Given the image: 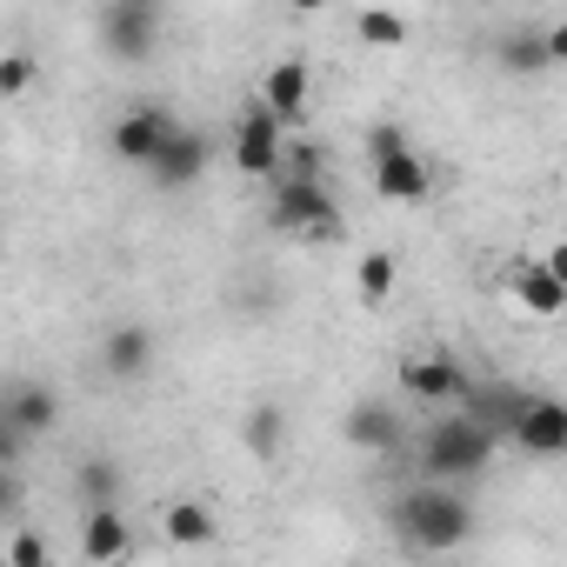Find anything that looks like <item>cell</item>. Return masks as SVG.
Instances as JSON below:
<instances>
[{
  "label": "cell",
  "mask_w": 567,
  "mask_h": 567,
  "mask_svg": "<svg viewBox=\"0 0 567 567\" xmlns=\"http://www.w3.org/2000/svg\"><path fill=\"white\" fill-rule=\"evenodd\" d=\"M174 127H181V121H174L161 101H134V107L114 121V134H107V141H114V154H121L127 167H141V174H147V167L161 161V147L174 141Z\"/></svg>",
  "instance_id": "8"
},
{
  "label": "cell",
  "mask_w": 567,
  "mask_h": 567,
  "mask_svg": "<svg viewBox=\"0 0 567 567\" xmlns=\"http://www.w3.org/2000/svg\"><path fill=\"white\" fill-rule=\"evenodd\" d=\"M267 220L295 240H334L341 234V200L328 194V181H274Z\"/></svg>",
  "instance_id": "4"
},
{
  "label": "cell",
  "mask_w": 567,
  "mask_h": 567,
  "mask_svg": "<svg viewBox=\"0 0 567 567\" xmlns=\"http://www.w3.org/2000/svg\"><path fill=\"white\" fill-rule=\"evenodd\" d=\"M507 295H514L534 321H560V315H567V288L554 280L547 260H514V267H507Z\"/></svg>",
  "instance_id": "15"
},
{
  "label": "cell",
  "mask_w": 567,
  "mask_h": 567,
  "mask_svg": "<svg viewBox=\"0 0 567 567\" xmlns=\"http://www.w3.org/2000/svg\"><path fill=\"white\" fill-rule=\"evenodd\" d=\"M127 547H134V527H127L121 507H87V514H81V554H87L94 567L121 560Z\"/></svg>",
  "instance_id": "18"
},
{
  "label": "cell",
  "mask_w": 567,
  "mask_h": 567,
  "mask_svg": "<svg viewBox=\"0 0 567 567\" xmlns=\"http://www.w3.org/2000/svg\"><path fill=\"white\" fill-rule=\"evenodd\" d=\"M94 28H101V48L134 68V61H147L154 41H161V8H154V0H107Z\"/></svg>",
  "instance_id": "6"
},
{
  "label": "cell",
  "mask_w": 567,
  "mask_h": 567,
  "mask_svg": "<svg viewBox=\"0 0 567 567\" xmlns=\"http://www.w3.org/2000/svg\"><path fill=\"white\" fill-rule=\"evenodd\" d=\"M34 54H0V101H21L28 87H34Z\"/></svg>",
  "instance_id": "23"
},
{
  "label": "cell",
  "mask_w": 567,
  "mask_h": 567,
  "mask_svg": "<svg viewBox=\"0 0 567 567\" xmlns=\"http://www.w3.org/2000/svg\"><path fill=\"white\" fill-rule=\"evenodd\" d=\"M547 61H554V68H567V14H560V21H547Z\"/></svg>",
  "instance_id": "26"
},
{
  "label": "cell",
  "mask_w": 567,
  "mask_h": 567,
  "mask_svg": "<svg viewBox=\"0 0 567 567\" xmlns=\"http://www.w3.org/2000/svg\"><path fill=\"white\" fill-rule=\"evenodd\" d=\"M214 534H220V520H214L207 501H167V507H161V540H167V547L194 554V547H214Z\"/></svg>",
  "instance_id": "17"
},
{
  "label": "cell",
  "mask_w": 567,
  "mask_h": 567,
  "mask_svg": "<svg viewBox=\"0 0 567 567\" xmlns=\"http://www.w3.org/2000/svg\"><path fill=\"white\" fill-rule=\"evenodd\" d=\"M280 181H321V147H315V141H288Z\"/></svg>",
  "instance_id": "25"
},
{
  "label": "cell",
  "mask_w": 567,
  "mask_h": 567,
  "mask_svg": "<svg viewBox=\"0 0 567 567\" xmlns=\"http://www.w3.org/2000/svg\"><path fill=\"white\" fill-rule=\"evenodd\" d=\"M540 260H547V267H554V280H560V288H567V240H554V247H547V254H540Z\"/></svg>",
  "instance_id": "27"
},
{
  "label": "cell",
  "mask_w": 567,
  "mask_h": 567,
  "mask_svg": "<svg viewBox=\"0 0 567 567\" xmlns=\"http://www.w3.org/2000/svg\"><path fill=\"white\" fill-rule=\"evenodd\" d=\"M514 447L534 461H560L567 454V401L560 394H527L520 421H514Z\"/></svg>",
  "instance_id": "11"
},
{
  "label": "cell",
  "mask_w": 567,
  "mask_h": 567,
  "mask_svg": "<svg viewBox=\"0 0 567 567\" xmlns=\"http://www.w3.org/2000/svg\"><path fill=\"white\" fill-rule=\"evenodd\" d=\"M494 434L467 414V408H447V414H434L421 434H414V454H421V481H447V487H461V481H474V474H487V461H494Z\"/></svg>",
  "instance_id": "2"
},
{
  "label": "cell",
  "mask_w": 567,
  "mask_h": 567,
  "mask_svg": "<svg viewBox=\"0 0 567 567\" xmlns=\"http://www.w3.org/2000/svg\"><path fill=\"white\" fill-rule=\"evenodd\" d=\"M354 295H361L368 308H381V301L394 295V254H368V260L354 267Z\"/></svg>",
  "instance_id": "20"
},
{
  "label": "cell",
  "mask_w": 567,
  "mask_h": 567,
  "mask_svg": "<svg viewBox=\"0 0 567 567\" xmlns=\"http://www.w3.org/2000/svg\"><path fill=\"white\" fill-rule=\"evenodd\" d=\"M388 527L408 554H461L474 540V501L447 481H414L408 494H394Z\"/></svg>",
  "instance_id": "1"
},
{
  "label": "cell",
  "mask_w": 567,
  "mask_h": 567,
  "mask_svg": "<svg viewBox=\"0 0 567 567\" xmlns=\"http://www.w3.org/2000/svg\"><path fill=\"white\" fill-rule=\"evenodd\" d=\"M101 374H107L114 388H141V381L154 374V334H147L141 321H114V328L101 334Z\"/></svg>",
  "instance_id": "10"
},
{
  "label": "cell",
  "mask_w": 567,
  "mask_h": 567,
  "mask_svg": "<svg viewBox=\"0 0 567 567\" xmlns=\"http://www.w3.org/2000/svg\"><path fill=\"white\" fill-rule=\"evenodd\" d=\"M494 68L501 74H547V21H507L494 34Z\"/></svg>",
  "instance_id": "16"
},
{
  "label": "cell",
  "mask_w": 567,
  "mask_h": 567,
  "mask_svg": "<svg viewBox=\"0 0 567 567\" xmlns=\"http://www.w3.org/2000/svg\"><path fill=\"white\" fill-rule=\"evenodd\" d=\"M207 161H214V147H207V134H200V127H187V121H181V127H174V141H167V147H161V161H154V167H147V181H154V187H167V194H174V187H194V181H200V174H207Z\"/></svg>",
  "instance_id": "13"
},
{
  "label": "cell",
  "mask_w": 567,
  "mask_h": 567,
  "mask_svg": "<svg viewBox=\"0 0 567 567\" xmlns=\"http://www.w3.org/2000/svg\"><path fill=\"white\" fill-rule=\"evenodd\" d=\"M354 34H361L368 48H401V41H408V21L388 14V8H368V14H354Z\"/></svg>",
  "instance_id": "22"
},
{
  "label": "cell",
  "mask_w": 567,
  "mask_h": 567,
  "mask_svg": "<svg viewBox=\"0 0 567 567\" xmlns=\"http://www.w3.org/2000/svg\"><path fill=\"white\" fill-rule=\"evenodd\" d=\"M280 161H288V134H280V121L260 101H247L234 121V167L247 181H280Z\"/></svg>",
  "instance_id": "5"
},
{
  "label": "cell",
  "mask_w": 567,
  "mask_h": 567,
  "mask_svg": "<svg viewBox=\"0 0 567 567\" xmlns=\"http://www.w3.org/2000/svg\"><path fill=\"white\" fill-rule=\"evenodd\" d=\"M240 441H247V454H254V461H274L280 447H288V414H280L274 401L247 408V427H240Z\"/></svg>",
  "instance_id": "19"
},
{
  "label": "cell",
  "mask_w": 567,
  "mask_h": 567,
  "mask_svg": "<svg viewBox=\"0 0 567 567\" xmlns=\"http://www.w3.org/2000/svg\"><path fill=\"white\" fill-rule=\"evenodd\" d=\"M368 174H374V194L394 200V207H414V200L434 194L427 154H414V141H408L394 121H374V127H368Z\"/></svg>",
  "instance_id": "3"
},
{
  "label": "cell",
  "mask_w": 567,
  "mask_h": 567,
  "mask_svg": "<svg viewBox=\"0 0 567 567\" xmlns=\"http://www.w3.org/2000/svg\"><path fill=\"white\" fill-rule=\"evenodd\" d=\"M74 481H81V501H87V507H114V494H121V467H114V461H101V454H94V461H81V474H74Z\"/></svg>",
  "instance_id": "21"
},
{
  "label": "cell",
  "mask_w": 567,
  "mask_h": 567,
  "mask_svg": "<svg viewBox=\"0 0 567 567\" xmlns=\"http://www.w3.org/2000/svg\"><path fill=\"white\" fill-rule=\"evenodd\" d=\"M467 388L474 381L454 354H408L401 361V394H414L427 408H454V401H467Z\"/></svg>",
  "instance_id": "9"
},
{
  "label": "cell",
  "mask_w": 567,
  "mask_h": 567,
  "mask_svg": "<svg viewBox=\"0 0 567 567\" xmlns=\"http://www.w3.org/2000/svg\"><path fill=\"white\" fill-rule=\"evenodd\" d=\"M341 441L361 447V454H394V447L408 441V421H401V408H388V401H354V408L341 414Z\"/></svg>",
  "instance_id": "12"
},
{
  "label": "cell",
  "mask_w": 567,
  "mask_h": 567,
  "mask_svg": "<svg viewBox=\"0 0 567 567\" xmlns=\"http://www.w3.org/2000/svg\"><path fill=\"white\" fill-rule=\"evenodd\" d=\"M61 421V394L41 381H8L0 388V434H8V454H21L28 441H41Z\"/></svg>",
  "instance_id": "7"
},
{
  "label": "cell",
  "mask_w": 567,
  "mask_h": 567,
  "mask_svg": "<svg viewBox=\"0 0 567 567\" xmlns=\"http://www.w3.org/2000/svg\"><path fill=\"white\" fill-rule=\"evenodd\" d=\"M8 567H54V554H48V540L34 527H14L8 534Z\"/></svg>",
  "instance_id": "24"
},
{
  "label": "cell",
  "mask_w": 567,
  "mask_h": 567,
  "mask_svg": "<svg viewBox=\"0 0 567 567\" xmlns=\"http://www.w3.org/2000/svg\"><path fill=\"white\" fill-rule=\"evenodd\" d=\"M308 94H315V74H308V61H301V54L274 61V68H267V81H260V107H267L280 127H295V121L308 114Z\"/></svg>",
  "instance_id": "14"
}]
</instances>
